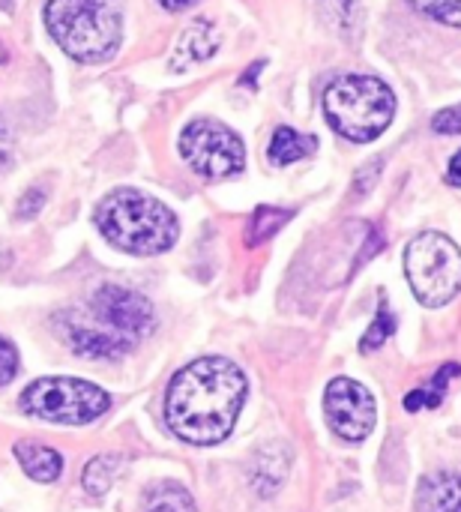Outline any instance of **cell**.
I'll return each instance as SVG.
<instances>
[{
	"mask_svg": "<svg viewBox=\"0 0 461 512\" xmlns=\"http://www.w3.org/2000/svg\"><path fill=\"white\" fill-rule=\"evenodd\" d=\"M15 459L21 462L24 474L33 477L36 483H54L63 471V459L57 450L42 447V444H15Z\"/></svg>",
	"mask_w": 461,
	"mask_h": 512,
	"instance_id": "7c38bea8",
	"label": "cell"
},
{
	"mask_svg": "<svg viewBox=\"0 0 461 512\" xmlns=\"http://www.w3.org/2000/svg\"><path fill=\"white\" fill-rule=\"evenodd\" d=\"M324 414H327L330 429L342 441H351V444L366 441L378 423L375 396L351 378L330 381V387L324 393Z\"/></svg>",
	"mask_w": 461,
	"mask_h": 512,
	"instance_id": "9c48e42d",
	"label": "cell"
},
{
	"mask_svg": "<svg viewBox=\"0 0 461 512\" xmlns=\"http://www.w3.org/2000/svg\"><path fill=\"white\" fill-rule=\"evenodd\" d=\"M45 27L78 63H102L120 48L123 12L117 0H48Z\"/></svg>",
	"mask_w": 461,
	"mask_h": 512,
	"instance_id": "277c9868",
	"label": "cell"
},
{
	"mask_svg": "<svg viewBox=\"0 0 461 512\" xmlns=\"http://www.w3.org/2000/svg\"><path fill=\"white\" fill-rule=\"evenodd\" d=\"M327 123L354 144H369L396 117L393 90L375 75H342L324 93Z\"/></svg>",
	"mask_w": 461,
	"mask_h": 512,
	"instance_id": "5b68a950",
	"label": "cell"
},
{
	"mask_svg": "<svg viewBox=\"0 0 461 512\" xmlns=\"http://www.w3.org/2000/svg\"><path fill=\"white\" fill-rule=\"evenodd\" d=\"M18 375V351L9 339H0V387H6Z\"/></svg>",
	"mask_w": 461,
	"mask_h": 512,
	"instance_id": "44dd1931",
	"label": "cell"
},
{
	"mask_svg": "<svg viewBox=\"0 0 461 512\" xmlns=\"http://www.w3.org/2000/svg\"><path fill=\"white\" fill-rule=\"evenodd\" d=\"M318 147L315 135H303L291 126H279L273 141H270V162L273 165H291L297 159H303L306 153H312Z\"/></svg>",
	"mask_w": 461,
	"mask_h": 512,
	"instance_id": "5bb4252c",
	"label": "cell"
},
{
	"mask_svg": "<svg viewBox=\"0 0 461 512\" xmlns=\"http://www.w3.org/2000/svg\"><path fill=\"white\" fill-rule=\"evenodd\" d=\"M180 156L195 174L210 177V180L231 177V174L243 171V165H246V147H243L240 135L210 117L192 120L183 129Z\"/></svg>",
	"mask_w": 461,
	"mask_h": 512,
	"instance_id": "ba28073f",
	"label": "cell"
},
{
	"mask_svg": "<svg viewBox=\"0 0 461 512\" xmlns=\"http://www.w3.org/2000/svg\"><path fill=\"white\" fill-rule=\"evenodd\" d=\"M198 0H159V6H165L168 12H183L189 6H195Z\"/></svg>",
	"mask_w": 461,
	"mask_h": 512,
	"instance_id": "484cf974",
	"label": "cell"
},
{
	"mask_svg": "<svg viewBox=\"0 0 461 512\" xmlns=\"http://www.w3.org/2000/svg\"><path fill=\"white\" fill-rule=\"evenodd\" d=\"M417 510H461V477L432 474L417 489Z\"/></svg>",
	"mask_w": 461,
	"mask_h": 512,
	"instance_id": "8fae6325",
	"label": "cell"
},
{
	"mask_svg": "<svg viewBox=\"0 0 461 512\" xmlns=\"http://www.w3.org/2000/svg\"><path fill=\"white\" fill-rule=\"evenodd\" d=\"M144 507L147 510H195V501L192 495H186L183 486H156L147 498H144Z\"/></svg>",
	"mask_w": 461,
	"mask_h": 512,
	"instance_id": "ac0fdd59",
	"label": "cell"
},
{
	"mask_svg": "<svg viewBox=\"0 0 461 512\" xmlns=\"http://www.w3.org/2000/svg\"><path fill=\"white\" fill-rule=\"evenodd\" d=\"M219 30L204 21V18H195L177 39L174 45V54H171V72H186L192 69L195 63H204L210 60L216 51H219Z\"/></svg>",
	"mask_w": 461,
	"mask_h": 512,
	"instance_id": "30bf717a",
	"label": "cell"
},
{
	"mask_svg": "<svg viewBox=\"0 0 461 512\" xmlns=\"http://www.w3.org/2000/svg\"><path fill=\"white\" fill-rule=\"evenodd\" d=\"M12 162V135L6 129V123L0 120V171H6Z\"/></svg>",
	"mask_w": 461,
	"mask_h": 512,
	"instance_id": "cb8c5ba5",
	"label": "cell"
},
{
	"mask_svg": "<svg viewBox=\"0 0 461 512\" xmlns=\"http://www.w3.org/2000/svg\"><path fill=\"white\" fill-rule=\"evenodd\" d=\"M99 234L129 252V255H159L168 252L177 243L180 225L177 216L156 198L138 192V189H114L108 192L96 213Z\"/></svg>",
	"mask_w": 461,
	"mask_h": 512,
	"instance_id": "3957f363",
	"label": "cell"
},
{
	"mask_svg": "<svg viewBox=\"0 0 461 512\" xmlns=\"http://www.w3.org/2000/svg\"><path fill=\"white\" fill-rule=\"evenodd\" d=\"M447 177H450V183H453V186H461V150L453 156V162H450V174H447Z\"/></svg>",
	"mask_w": 461,
	"mask_h": 512,
	"instance_id": "4316f807",
	"label": "cell"
},
{
	"mask_svg": "<svg viewBox=\"0 0 461 512\" xmlns=\"http://www.w3.org/2000/svg\"><path fill=\"white\" fill-rule=\"evenodd\" d=\"M123 468V459L120 456H96L87 462L84 468V489L90 495H105L114 483V477L120 474Z\"/></svg>",
	"mask_w": 461,
	"mask_h": 512,
	"instance_id": "2e32d148",
	"label": "cell"
},
{
	"mask_svg": "<svg viewBox=\"0 0 461 512\" xmlns=\"http://www.w3.org/2000/svg\"><path fill=\"white\" fill-rule=\"evenodd\" d=\"M243 402V372L225 357H201L171 378L165 420L180 441L192 447H213L234 432Z\"/></svg>",
	"mask_w": 461,
	"mask_h": 512,
	"instance_id": "6da1fadb",
	"label": "cell"
},
{
	"mask_svg": "<svg viewBox=\"0 0 461 512\" xmlns=\"http://www.w3.org/2000/svg\"><path fill=\"white\" fill-rule=\"evenodd\" d=\"M432 129H435V132H441V135H461V105H456V108H447V111H441V114H435Z\"/></svg>",
	"mask_w": 461,
	"mask_h": 512,
	"instance_id": "7402d4cb",
	"label": "cell"
},
{
	"mask_svg": "<svg viewBox=\"0 0 461 512\" xmlns=\"http://www.w3.org/2000/svg\"><path fill=\"white\" fill-rule=\"evenodd\" d=\"M111 408L102 387L81 378H42L21 396V411L57 426H87Z\"/></svg>",
	"mask_w": 461,
	"mask_h": 512,
	"instance_id": "52a82bcc",
	"label": "cell"
},
{
	"mask_svg": "<svg viewBox=\"0 0 461 512\" xmlns=\"http://www.w3.org/2000/svg\"><path fill=\"white\" fill-rule=\"evenodd\" d=\"M393 330H396L393 312H390L387 306H381V309H378V315H375L372 330H369V333H366V339H363V351H375V348H381V345L393 336Z\"/></svg>",
	"mask_w": 461,
	"mask_h": 512,
	"instance_id": "ffe728a7",
	"label": "cell"
},
{
	"mask_svg": "<svg viewBox=\"0 0 461 512\" xmlns=\"http://www.w3.org/2000/svg\"><path fill=\"white\" fill-rule=\"evenodd\" d=\"M288 462H291V453H288L282 444H273V447L261 450L258 459H255V468H252L255 489H258L261 495H264V492L273 495V492L282 486L285 474H288Z\"/></svg>",
	"mask_w": 461,
	"mask_h": 512,
	"instance_id": "4fadbf2b",
	"label": "cell"
},
{
	"mask_svg": "<svg viewBox=\"0 0 461 512\" xmlns=\"http://www.w3.org/2000/svg\"><path fill=\"white\" fill-rule=\"evenodd\" d=\"M288 219H291V213H288V210L258 207V210H255V216H252V222H249V246H255V243H261V240L273 237V234L288 222Z\"/></svg>",
	"mask_w": 461,
	"mask_h": 512,
	"instance_id": "e0dca14e",
	"label": "cell"
},
{
	"mask_svg": "<svg viewBox=\"0 0 461 512\" xmlns=\"http://www.w3.org/2000/svg\"><path fill=\"white\" fill-rule=\"evenodd\" d=\"M405 276L423 306H447L461 291V249L450 237L426 231L405 249Z\"/></svg>",
	"mask_w": 461,
	"mask_h": 512,
	"instance_id": "8992f818",
	"label": "cell"
},
{
	"mask_svg": "<svg viewBox=\"0 0 461 512\" xmlns=\"http://www.w3.org/2000/svg\"><path fill=\"white\" fill-rule=\"evenodd\" d=\"M42 204H45V192L42 189H30L21 198V204H18V219H33L42 210Z\"/></svg>",
	"mask_w": 461,
	"mask_h": 512,
	"instance_id": "603a6c76",
	"label": "cell"
},
{
	"mask_svg": "<svg viewBox=\"0 0 461 512\" xmlns=\"http://www.w3.org/2000/svg\"><path fill=\"white\" fill-rule=\"evenodd\" d=\"M411 3L414 9L447 27H461V0H411Z\"/></svg>",
	"mask_w": 461,
	"mask_h": 512,
	"instance_id": "d6986e66",
	"label": "cell"
},
{
	"mask_svg": "<svg viewBox=\"0 0 461 512\" xmlns=\"http://www.w3.org/2000/svg\"><path fill=\"white\" fill-rule=\"evenodd\" d=\"M156 327L153 306L144 294L105 285L84 309L60 315L57 330L66 345L90 360H117L129 354Z\"/></svg>",
	"mask_w": 461,
	"mask_h": 512,
	"instance_id": "7a4b0ae2",
	"label": "cell"
},
{
	"mask_svg": "<svg viewBox=\"0 0 461 512\" xmlns=\"http://www.w3.org/2000/svg\"><path fill=\"white\" fill-rule=\"evenodd\" d=\"M324 6L330 9V12H339V18L342 21H348V18H354V0H324Z\"/></svg>",
	"mask_w": 461,
	"mask_h": 512,
	"instance_id": "d4e9b609",
	"label": "cell"
},
{
	"mask_svg": "<svg viewBox=\"0 0 461 512\" xmlns=\"http://www.w3.org/2000/svg\"><path fill=\"white\" fill-rule=\"evenodd\" d=\"M459 375H461L459 363H447V366H441V372L432 378V384H426V387H420V390L408 393V399H405V408H408V411L438 408V405L444 402V393H447L450 381H453V378H459Z\"/></svg>",
	"mask_w": 461,
	"mask_h": 512,
	"instance_id": "9a60e30c",
	"label": "cell"
}]
</instances>
